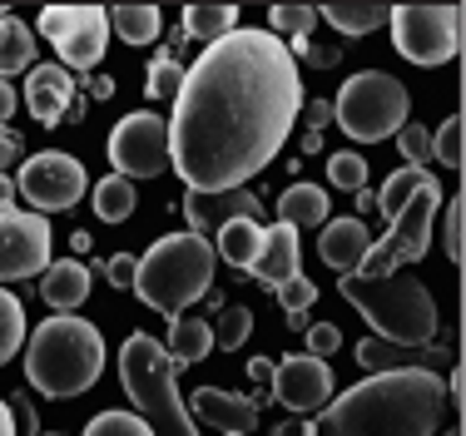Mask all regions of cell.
Returning a JSON list of instances; mask_svg holds the SVG:
<instances>
[{
    "instance_id": "obj_18",
    "label": "cell",
    "mask_w": 466,
    "mask_h": 436,
    "mask_svg": "<svg viewBox=\"0 0 466 436\" xmlns=\"http://www.w3.org/2000/svg\"><path fill=\"white\" fill-rule=\"evenodd\" d=\"M95 273H105V263H80V259H60L46 268V278H40V298L55 308V312H75L90 298L95 288Z\"/></svg>"
},
{
    "instance_id": "obj_54",
    "label": "cell",
    "mask_w": 466,
    "mask_h": 436,
    "mask_svg": "<svg viewBox=\"0 0 466 436\" xmlns=\"http://www.w3.org/2000/svg\"><path fill=\"white\" fill-rule=\"evenodd\" d=\"M5 15H10V10H5V5H0V20H5Z\"/></svg>"
},
{
    "instance_id": "obj_10",
    "label": "cell",
    "mask_w": 466,
    "mask_h": 436,
    "mask_svg": "<svg viewBox=\"0 0 466 436\" xmlns=\"http://www.w3.org/2000/svg\"><path fill=\"white\" fill-rule=\"evenodd\" d=\"M40 35L55 45L60 70L90 75L109 50V15L99 5H46L40 10Z\"/></svg>"
},
{
    "instance_id": "obj_6",
    "label": "cell",
    "mask_w": 466,
    "mask_h": 436,
    "mask_svg": "<svg viewBox=\"0 0 466 436\" xmlns=\"http://www.w3.org/2000/svg\"><path fill=\"white\" fill-rule=\"evenodd\" d=\"M119 382H125L129 401L139 407V421L154 436H198L194 417H188L179 397V362L169 357L159 338L149 332H129L119 348Z\"/></svg>"
},
{
    "instance_id": "obj_24",
    "label": "cell",
    "mask_w": 466,
    "mask_h": 436,
    "mask_svg": "<svg viewBox=\"0 0 466 436\" xmlns=\"http://www.w3.org/2000/svg\"><path fill=\"white\" fill-rule=\"evenodd\" d=\"M258 248H263V223H253V218H233V223H224V228L214 233V259L238 268V273L253 268Z\"/></svg>"
},
{
    "instance_id": "obj_37",
    "label": "cell",
    "mask_w": 466,
    "mask_h": 436,
    "mask_svg": "<svg viewBox=\"0 0 466 436\" xmlns=\"http://www.w3.org/2000/svg\"><path fill=\"white\" fill-rule=\"evenodd\" d=\"M461 144H466V119L447 115V125L431 134V159L447 164V169H461Z\"/></svg>"
},
{
    "instance_id": "obj_4",
    "label": "cell",
    "mask_w": 466,
    "mask_h": 436,
    "mask_svg": "<svg viewBox=\"0 0 466 436\" xmlns=\"http://www.w3.org/2000/svg\"><path fill=\"white\" fill-rule=\"evenodd\" d=\"M338 293L358 308V318L372 328V338L397 342V348H427V342H437V298L407 268L402 273H387V278L342 273Z\"/></svg>"
},
{
    "instance_id": "obj_12",
    "label": "cell",
    "mask_w": 466,
    "mask_h": 436,
    "mask_svg": "<svg viewBox=\"0 0 466 436\" xmlns=\"http://www.w3.org/2000/svg\"><path fill=\"white\" fill-rule=\"evenodd\" d=\"M109 164H115L119 178H159L169 169V119L164 115H125L115 129H109Z\"/></svg>"
},
{
    "instance_id": "obj_14",
    "label": "cell",
    "mask_w": 466,
    "mask_h": 436,
    "mask_svg": "<svg viewBox=\"0 0 466 436\" xmlns=\"http://www.w3.org/2000/svg\"><path fill=\"white\" fill-rule=\"evenodd\" d=\"M332 397H338L332 362H318V357H308V352L273 362V401H283L288 411L308 417V411H323Z\"/></svg>"
},
{
    "instance_id": "obj_17",
    "label": "cell",
    "mask_w": 466,
    "mask_h": 436,
    "mask_svg": "<svg viewBox=\"0 0 466 436\" xmlns=\"http://www.w3.org/2000/svg\"><path fill=\"white\" fill-rule=\"evenodd\" d=\"M362 372H437L447 367V342H427V348H397L382 338H362L358 352Z\"/></svg>"
},
{
    "instance_id": "obj_36",
    "label": "cell",
    "mask_w": 466,
    "mask_h": 436,
    "mask_svg": "<svg viewBox=\"0 0 466 436\" xmlns=\"http://www.w3.org/2000/svg\"><path fill=\"white\" fill-rule=\"evenodd\" d=\"M427 178H431L427 169H397V174H392V178H387V184H382V194H377V208H382V214L392 218L397 208H402L407 198H412L417 188L427 184Z\"/></svg>"
},
{
    "instance_id": "obj_34",
    "label": "cell",
    "mask_w": 466,
    "mask_h": 436,
    "mask_svg": "<svg viewBox=\"0 0 466 436\" xmlns=\"http://www.w3.org/2000/svg\"><path fill=\"white\" fill-rule=\"evenodd\" d=\"M248 332H253V308L233 303V308H224V312H218L214 348H224V352H238L243 342H248Z\"/></svg>"
},
{
    "instance_id": "obj_31",
    "label": "cell",
    "mask_w": 466,
    "mask_h": 436,
    "mask_svg": "<svg viewBox=\"0 0 466 436\" xmlns=\"http://www.w3.org/2000/svg\"><path fill=\"white\" fill-rule=\"evenodd\" d=\"M328 184L342 188V194H368V154L358 149L328 154Z\"/></svg>"
},
{
    "instance_id": "obj_5",
    "label": "cell",
    "mask_w": 466,
    "mask_h": 436,
    "mask_svg": "<svg viewBox=\"0 0 466 436\" xmlns=\"http://www.w3.org/2000/svg\"><path fill=\"white\" fill-rule=\"evenodd\" d=\"M214 243L198 233H164L149 243V253L135 259V298L144 308L164 312V318H184V308H194L198 298L214 293Z\"/></svg>"
},
{
    "instance_id": "obj_43",
    "label": "cell",
    "mask_w": 466,
    "mask_h": 436,
    "mask_svg": "<svg viewBox=\"0 0 466 436\" xmlns=\"http://www.w3.org/2000/svg\"><path fill=\"white\" fill-rule=\"evenodd\" d=\"M5 407H10V417H15V427H20V431H25V436H40L35 407H30V397H25V392H10V397H5Z\"/></svg>"
},
{
    "instance_id": "obj_1",
    "label": "cell",
    "mask_w": 466,
    "mask_h": 436,
    "mask_svg": "<svg viewBox=\"0 0 466 436\" xmlns=\"http://www.w3.org/2000/svg\"><path fill=\"white\" fill-rule=\"evenodd\" d=\"M303 75L273 30H228L184 70L169 115V169L194 194L248 188L283 154Z\"/></svg>"
},
{
    "instance_id": "obj_23",
    "label": "cell",
    "mask_w": 466,
    "mask_h": 436,
    "mask_svg": "<svg viewBox=\"0 0 466 436\" xmlns=\"http://www.w3.org/2000/svg\"><path fill=\"white\" fill-rule=\"evenodd\" d=\"M328 188L323 184H288L279 194V223L283 228H323L328 223Z\"/></svg>"
},
{
    "instance_id": "obj_38",
    "label": "cell",
    "mask_w": 466,
    "mask_h": 436,
    "mask_svg": "<svg viewBox=\"0 0 466 436\" xmlns=\"http://www.w3.org/2000/svg\"><path fill=\"white\" fill-rule=\"evenodd\" d=\"M85 436H154V431L144 427L135 411H99V417H90Z\"/></svg>"
},
{
    "instance_id": "obj_8",
    "label": "cell",
    "mask_w": 466,
    "mask_h": 436,
    "mask_svg": "<svg viewBox=\"0 0 466 436\" xmlns=\"http://www.w3.org/2000/svg\"><path fill=\"white\" fill-rule=\"evenodd\" d=\"M437 208H441V184L427 178V184L392 214L387 238H372V248H368V259H362L358 273L362 278H387V273H402L407 263H421L431 248V218H437Z\"/></svg>"
},
{
    "instance_id": "obj_22",
    "label": "cell",
    "mask_w": 466,
    "mask_h": 436,
    "mask_svg": "<svg viewBox=\"0 0 466 436\" xmlns=\"http://www.w3.org/2000/svg\"><path fill=\"white\" fill-rule=\"evenodd\" d=\"M313 10L342 40H358V35H372L377 25H387V10L392 5H377V0H328V5H313Z\"/></svg>"
},
{
    "instance_id": "obj_40",
    "label": "cell",
    "mask_w": 466,
    "mask_h": 436,
    "mask_svg": "<svg viewBox=\"0 0 466 436\" xmlns=\"http://www.w3.org/2000/svg\"><path fill=\"white\" fill-rule=\"evenodd\" d=\"M288 50H298L293 60L313 65V70H328V65H338V60H342V40H318V35H308V40L288 45Z\"/></svg>"
},
{
    "instance_id": "obj_39",
    "label": "cell",
    "mask_w": 466,
    "mask_h": 436,
    "mask_svg": "<svg viewBox=\"0 0 466 436\" xmlns=\"http://www.w3.org/2000/svg\"><path fill=\"white\" fill-rule=\"evenodd\" d=\"M392 139H397V154H407V169H421V164L431 159V129L412 125V119H407Z\"/></svg>"
},
{
    "instance_id": "obj_13",
    "label": "cell",
    "mask_w": 466,
    "mask_h": 436,
    "mask_svg": "<svg viewBox=\"0 0 466 436\" xmlns=\"http://www.w3.org/2000/svg\"><path fill=\"white\" fill-rule=\"evenodd\" d=\"M50 218L40 214H0V288L40 278L50 268Z\"/></svg>"
},
{
    "instance_id": "obj_52",
    "label": "cell",
    "mask_w": 466,
    "mask_h": 436,
    "mask_svg": "<svg viewBox=\"0 0 466 436\" xmlns=\"http://www.w3.org/2000/svg\"><path fill=\"white\" fill-rule=\"evenodd\" d=\"M0 436H15V417H10L5 397H0Z\"/></svg>"
},
{
    "instance_id": "obj_44",
    "label": "cell",
    "mask_w": 466,
    "mask_h": 436,
    "mask_svg": "<svg viewBox=\"0 0 466 436\" xmlns=\"http://www.w3.org/2000/svg\"><path fill=\"white\" fill-rule=\"evenodd\" d=\"M105 278H109V288H135V259H129V253H115V259L105 263Z\"/></svg>"
},
{
    "instance_id": "obj_28",
    "label": "cell",
    "mask_w": 466,
    "mask_h": 436,
    "mask_svg": "<svg viewBox=\"0 0 466 436\" xmlns=\"http://www.w3.org/2000/svg\"><path fill=\"white\" fill-rule=\"evenodd\" d=\"M109 15V35H119L125 45H154L159 40V5H115Z\"/></svg>"
},
{
    "instance_id": "obj_35",
    "label": "cell",
    "mask_w": 466,
    "mask_h": 436,
    "mask_svg": "<svg viewBox=\"0 0 466 436\" xmlns=\"http://www.w3.org/2000/svg\"><path fill=\"white\" fill-rule=\"evenodd\" d=\"M179 85H184V65L174 60L169 50H159V55H154V65H149V80H144V95H149V99H174V95H179Z\"/></svg>"
},
{
    "instance_id": "obj_53",
    "label": "cell",
    "mask_w": 466,
    "mask_h": 436,
    "mask_svg": "<svg viewBox=\"0 0 466 436\" xmlns=\"http://www.w3.org/2000/svg\"><path fill=\"white\" fill-rule=\"evenodd\" d=\"M447 436H461V427H451V431H447Z\"/></svg>"
},
{
    "instance_id": "obj_2",
    "label": "cell",
    "mask_w": 466,
    "mask_h": 436,
    "mask_svg": "<svg viewBox=\"0 0 466 436\" xmlns=\"http://www.w3.org/2000/svg\"><path fill=\"white\" fill-rule=\"evenodd\" d=\"M447 421L441 372H368L323 407L318 436H437Z\"/></svg>"
},
{
    "instance_id": "obj_46",
    "label": "cell",
    "mask_w": 466,
    "mask_h": 436,
    "mask_svg": "<svg viewBox=\"0 0 466 436\" xmlns=\"http://www.w3.org/2000/svg\"><path fill=\"white\" fill-rule=\"evenodd\" d=\"M298 115H308V125L323 129L328 119H332V105H328V99H303V109H298Z\"/></svg>"
},
{
    "instance_id": "obj_27",
    "label": "cell",
    "mask_w": 466,
    "mask_h": 436,
    "mask_svg": "<svg viewBox=\"0 0 466 436\" xmlns=\"http://www.w3.org/2000/svg\"><path fill=\"white\" fill-rule=\"evenodd\" d=\"M208 348H214V328H208L204 318H174L169 322V357L179 367H188V362H204L208 357Z\"/></svg>"
},
{
    "instance_id": "obj_15",
    "label": "cell",
    "mask_w": 466,
    "mask_h": 436,
    "mask_svg": "<svg viewBox=\"0 0 466 436\" xmlns=\"http://www.w3.org/2000/svg\"><path fill=\"white\" fill-rule=\"evenodd\" d=\"M184 218H188V233L208 238V233H218V228H224V223H233V218L263 223V198L248 194V188H228V194H194V188H188Z\"/></svg>"
},
{
    "instance_id": "obj_19",
    "label": "cell",
    "mask_w": 466,
    "mask_h": 436,
    "mask_svg": "<svg viewBox=\"0 0 466 436\" xmlns=\"http://www.w3.org/2000/svg\"><path fill=\"white\" fill-rule=\"evenodd\" d=\"M298 268H303V243H298V233L283 228V223L263 228V248H258V259H253L248 273L258 278L263 288H283L288 278H298Z\"/></svg>"
},
{
    "instance_id": "obj_55",
    "label": "cell",
    "mask_w": 466,
    "mask_h": 436,
    "mask_svg": "<svg viewBox=\"0 0 466 436\" xmlns=\"http://www.w3.org/2000/svg\"><path fill=\"white\" fill-rule=\"evenodd\" d=\"M40 436H60V431H40Z\"/></svg>"
},
{
    "instance_id": "obj_9",
    "label": "cell",
    "mask_w": 466,
    "mask_h": 436,
    "mask_svg": "<svg viewBox=\"0 0 466 436\" xmlns=\"http://www.w3.org/2000/svg\"><path fill=\"white\" fill-rule=\"evenodd\" d=\"M387 25H392L397 55L421 70L451 65L461 50V5H392Z\"/></svg>"
},
{
    "instance_id": "obj_21",
    "label": "cell",
    "mask_w": 466,
    "mask_h": 436,
    "mask_svg": "<svg viewBox=\"0 0 466 436\" xmlns=\"http://www.w3.org/2000/svg\"><path fill=\"white\" fill-rule=\"evenodd\" d=\"M372 248V233L362 218H328L323 233H318V253H323L328 268H338V273H358L362 259H368Z\"/></svg>"
},
{
    "instance_id": "obj_47",
    "label": "cell",
    "mask_w": 466,
    "mask_h": 436,
    "mask_svg": "<svg viewBox=\"0 0 466 436\" xmlns=\"http://www.w3.org/2000/svg\"><path fill=\"white\" fill-rule=\"evenodd\" d=\"M15 154H20V134L15 129H0V174L15 164Z\"/></svg>"
},
{
    "instance_id": "obj_25",
    "label": "cell",
    "mask_w": 466,
    "mask_h": 436,
    "mask_svg": "<svg viewBox=\"0 0 466 436\" xmlns=\"http://www.w3.org/2000/svg\"><path fill=\"white\" fill-rule=\"evenodd\" d=\"M35 40L40 35L20 15L0 20V80H10V75H20V70H35Z\"/></svg>"
},
{
    "instance_id": "obj_20",
    "label": "cell",
    "mask_w": 466,
    "mask_h": 436,
    "mask_svg": "<svg viewBox=\"0 0 466 436\" xmlns=\"http://www.w3.org/2000/svg\"><path fill=\"white\" fill-rule=\"evenodd\" d=\"M194 411L224 436H253L258 431V407H253L248 397H238V392H224V387H198Z\"/></svg>"
},
{
    "instance_id": "obj_30",
    "label": "cell",
    "mask_w": 466,
    "mask_h": 436,
    "mask_svg": "<svg viewBox=\"0 0 466 436\" xmlns=\"http://www.w3.org/2000/svg\"><path fill=\"white\" fill-rule=\"evenodd\" d=\"M30 328H25V303H20L10 288H0V367L25 348Z\"/></svg>"
},
{
    "instance_id": "obj_33",
    "label": "cell",
    "mask_w": 466,
    "mask_h": 436,
    "mask_svg": "<svg viewBox=\"0 0 466 436\" xmlns=\"http://www.w3.org/2000/svg\"><path fill=\"white\" fill-rule=\"evenodd\" d=\"M268 20H273V35H279L283 45H298V40L313 35L318 10H313V5H273V10H268Z\"/></svg>"
},
{
    "instance_id": "obj_11",
    "label": "cell",
    "mask_w": 466,
    "mask_h": 436,
    "mask_svg": "<svg viewBox=\"0 0 466 436\" xmlns=\"http://www.w3.org/2000/svg\"><path fill=\"white\" fill-rule=\"evenodd\" d=\"M90 194V174L75 154L65 149H46V154H30L20 164V178H15V198H25L40 218L46 214H65L75 208L80 198Z\"/></svg>"
},
{
    "instance_id": "obj_45",
    "label": "cell",
    "mask_w": 466,
    "mask_h": 436,
    "mask_svg": "<svg viewBox=\"0 0 466 436\" xmlns=\"http://www.w3.org/2000/svg\"><path fill=\"white\" fill-rule=\"evenodd\" d=\"M248 377L258 382V401H273V362H268V357H253ZM258 401H253V407H258Z\"/></svg>"
},
{
    "instance_id": "obj_42",
    "label": "cell",
    "mask_w": 466,
    "mask_h": 436,
    "mask_svg": "<svg viewBox=\"0 0 466 436\" xmlns=\"http://www.w3.org/2000/svg\"><path fill=\"white\" fill-rule=\"evenodd\" d=\"M461 218H466V204H461V198H451V204H447V228H441V238H447V259L451 263H461Z\"/></svg>"
},
{
    "instance_id": "obj_16",
    "label": "cell",
    "mask_w": 466,
    "mask_h": 436,
    "mask_svg": "<svg viewBox=\"0 0 466 436\" xmlns=\"http://www.w3.org/2000/svg\"><path fill=\"white\" fill-rule=\"evenodd\" d=\"M25 105H30V115L40 119V125H65L70 119V109H75V75L70 70H60V65H35V70L25 75Z\"/></svg>"
},
{
    "instance_id": "obj_48",
    "label": "cell",
    "mask_w": 466,
    "mask_h": 436,
    "mask_svg": "<svg viewBox=\"0 0 466 436\" xmlns=\"http://www.w3.org/2000/svg\"><path fill=\"white\" fill-rule=\"evenodd\" d=\"M15 105H20L15 85H10V80H0V129H10V115H15Z\"/></svg>"
},
{
    "instance_id": "obj_7",
    "label": "cell",
    "mask_w": 466,
    "mask_h": 436,
    "mask_svg": "<svg viewBox=\"0 0 466 436\" xmlns=\"http://www.w3.org/2000/svg\"><path fill=\"white\" fill-rule=\"evenodd\" d=\"M407 115H412V95H407V85L397 80V75H387V70L352 75V80L338 89V99H332L338 129L348 134V139H358V144L392 139V134L407 125Z\"/></svg>"
},
{
    "instance_id": "obj_32",
    "label": "cell",
    "mask_w": 466,
    "mask_h": 436,
    "mask_svg": "<svg viewBox=\"0 0 466 436\" xmlns=\"http://www.w3.org/2000/svg\"><path fill=\"white\" fill-rule=\"evenodd\" d=\"M273 293H279V308H283V322H288V328H293V332H303V328H308V308H313V303H318V288H313V283H308V278H303V273H298V278H288V283H283V288H273Z\"/></svg>"
},
{
    "instance_id": "obj_26",
    "label": "cell",
    "mask_w": 466,
    "mask_h": 436,
    "mask_svg": "<svg viewBox=\"0 0 466 436\" xmlns=\"http://www.w3.org/2000/svg\"><path fill=\"white\" fill-rule=\"evenodd\" d=\"M90 204H95V218L99 223H125L139 208V188L129 184V178H119V174H105L90 188Z\"/></svg>"
},
{
    "instance_id": "obj_49",
    "label": "cell",
    "mask_w": 466,
    "mask_h": 436,
    "mask_svg": "<svg viewBox=\"0 0 466 436\" xmlns=\"http://www.w3.org/2000/svg\"><path fill=\"white\" fill-rule=\"evenodd\" d=\"M0 214H15V184H10V174H0Z\"/></svg>"
},
{
    "instance_id": "obj_29",
    "label": "cell",
    "mask_w": 466,
    "mask_h": 436,
    "mask_svg": "<svg viewBox=\"0 0 466 436\" xmlns=\"http://www.w3.org/2000/svg\"><path fill=\"white\" fill-rule=\"evenodd\" d=\"M228 30H238V10L233 5H188L184 10V35L188 40L214 45V40H224Z\"/></svg>"
},
{
    "instance_id": "obj_51",
    "label": "cell",
    "mask_w": 466,
    "mask_h": 436,
    "mask_svg": "<svg viewBox=\"0 0 466 436\" xmlns=\"http://www.w3.org/2000/svg\"><path fill=\"white\" fill-rule=\"evenodd\" d=\"M90 95H95V99H109V95H115V80H105V75H95V80H90Z\"/></svg>"
},
{
    "instance_id": "obj_50",
    "label": "cell",
    "mask_w": 466,
    "mask_h": 436,
    "mask_svg": "<svg viewBox=\"0 0 466 436\" xmlns=\"http://www.w3.org/2000/svg\"><path fill=\"white\" fill-rule=\"evenodd\" d=\"M273 436H318V427H313V421H283Z\"/></svg>"
},
{
    "instance_id": "obj_3",
    "label": "cell",
    "mask_w": 466,
    "mask_h": 436,
    "mask_svg": "<svg viewBox=\"0 0 466 436\" xmlns=\"http://www.w3.org/2000/svg\"><path fill=\"white\" fill-rule=\"evenodd\" d=\"M105 338L80 312H55L25 338V382L50 401H70L105 377Z\"/></svg>"
},
{
    "instance_id": "obj_41",
    "label": "cell",
    "mask_w": 466,
    "mask_h": 436,
    "mask_svg": "<svg viewBox=\"0 0 466 436\" xmlns=\"http://www.w3.org/2000/svg\"><path fill=\"white\" fill-rule=\"evenodd\" d=\"M303 338H308V357H318V362H328V357L342 348V332L332 328V322H308Z\"/></svg>"
}]
</instances>
